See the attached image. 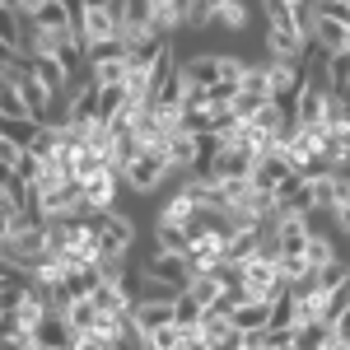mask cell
I'll return each instance as SVG.
<instances>
[{
  "label": "cell",
  "mask_w": 350,
  "mask_h": 350,
  "mask_svg": "<svg viewBox=\"0 0 350 350\" xmlns=\"http://www.w3.org/2000/svg\"><path fill=\"white\" fill-rule=\"evenodd\" d=\"M75 38L84 42L89 56L117 47V14L112 10H75Z\"/></svg>",
  "instance_id": "cell-2"
},
{
  "label": "cell",
  "mask_w": 350,
  "mask_h": 350,
  "mask_svg": "<svg viewBox=\"0 0 350 350\" xmlns=\"http://www.w3.org/2000/svg\"><path fill=\"white\" fill-rule=\"evenodd\" d=\"M28 108L24 98H19V84H14V70H5V80H0V122H24ZM33 122V117H28Z\"/></svg>",
  "instance_id": "cell-24"
},
{
  "label": "cell",
  "mask_w": 350,
  "mask_h": 350,
  "mask_svg": "<svg viewBox=\"0 0 350 350\" xmlns=\"http://www.w3.org/2000/svg\"><path fill=\"white\" fill-rule=\"evenodd\" d=\"M89 304H94L98 313H131V299L122 290V280H98V290L89 295Z\"/></svg>",
  "instance_id": "cell-21"
},
{
  "label": "cell",
  "mask_w": 350,
  "mask_h": 350,
  "mask_svg": "<svg viewBox=\"0 0 350 350\" xmlns=\"http://www.w3.org/2000/svg\"><path fill=\"white\" fill-rule=\"evenodd\" d=\"M290 117H295L299 126H308V131H323V117H327V84H313L304 75L299 84L295 103H290Z\"/></svg>",
  "instance_id": "cell-6"
},
{
  "label": "cell",
  "mask_w": 350,
  "mask_h": 350,
  "mask_svg": "<svg viewBox=\"0 0 350 350\" xmlns=\"http://www.w3.org/2000/svg\"><path fill=\"white\" fill-rule=\"evenodd\" d=\"M178 75L187 80V89H215L219 84V52H196L178 66Z\"/></svg>",
  "instance_id": "cell-12"
},
{
  "label": "cell",
  "mask_w": 350,
  "mask_h": 350,
  "mask_svg": "<svg viewBox=\"0 0 350 350\" xmlns=\"http://www.w3.org/2000/svg\"><path fill=\"white\" fill-rule=\"evenodd\" d=\"M178 350H211V346H206V341H201V336L191 332V336H183V346H178Z\"/></svg>",
  "instance_id": "cell-47"
},
{
  "label": "cell",
  "mask_w": 350,
  "mask_h": 350,
  "mask_svg": "<svg viewBox=\"0 0 350 350\" xmlns=\"http://www.w3.org/2000/svg\"><path fill=\"white\" fill-rule=\"evenodd\" d=\"M346 350H350V346H346Z\"/></svg>",
  "instance_id": "cell-53"
},
{
  "label": "cell",
  "mask_w": 350,
  "mask_h": 350,
  "mask_svg": "<svg viewBox=\"0 0 350 350\" xmlns=\"http://www.w3.org/2000/svg\"><path fill=\"white\" fill-rule=\"evenodd\" d=\"M224 0H183V28H211Z\"/></svg>",
  "instance_id": "cell-29"
},
{
  "label": "cell",
  "mask_w": 350,
  "mask_h": 350,
  "mask_svg": "<svg viewBox=\"0 0 350 350\" xmlns=\"http://www.w3.org/2000/svg\"><path fill=\"white\" fill-rule=\"evenodd\" d=\"M252 163H257V154L247 145H219V154L206 168V178H215V183H247L252 178Z\"/></svg>",
  "instance_id": "cell-7"
},
{
  "label": "cell",
  "mask_w": 350,
  "mask_h": 350,
  "mask_svg": "<svg viewBox=\"0 0 350 350\" xmlns=\"http://www.w3.org/2000/svg\"><path fill=\"white\" fill-rule=\"evenodd\" d=\"M0 135H5V140H14V145H24L28 150V140H33V135H38V122H0Z\"/></svg>",
  "instance_id": "cell-39"
},
{
  "label": "cell",
  "mask_w": 350,
  "mask_h": 350,
  "mask_svg": "<svg viewBox=\"0 0 350 350\" xmlns=\"http://www.w3.org/2000/svg\"><path fill=\"white\" fill-rule=\"evenodd\" d=\"M75 10H117V0H75Z\"/></svg>",
  "instance_id": "cell-46"
},
{
  "label": "cell",
  "mask_w": 350,
  "mask_h": 350,
  "mask_svg": "<svg viewBox=\"0 0 350 350\" xmlns=\"http://www.w3.org/2000/svg\"><path fill=\"white\" fill-rule=\"evenodd\" d=\"M243 350H271L267 332H247V336H243Z\"/></svg>",
  "instance_id": "cell-45"
},
{
  "label": "cell",
  "mask_w": 350,
  "mask_h": 350,
  "mask_svg": "<svg viewBox=\"0 0 350 350\" xmlns=\"http://www.w3.org/2000/svg\"><path fill=\"white\" fill-rule=\"evenodd\" d=\"M262 70H267V89L275 103H295L299 84H304V70H299V61H262Z\"/></svg>",
  "instance_id": "cell-9"
},
{
  "label": "cell",
  "mask_w": 350,
  "mask_h": 350,
  "mask_svg": "<svg viewBox=\"0 0 350 350\" xmlns=\"http://www.w3.org/2000/svg\"><path fill=\"white\" fill-rule=\"evenodd\" d=\"M215 24L229 28V33H243V28H247V5H243V0H224L219 14H215Z\"/></svg>",
  "instance_id": "cell-36"
},
{
  "label": "cell",
  "mask_w": 350,
  "mask_h": 350,
  "mask_svg": "<svg viewBox=\"0 0 350 350\" xmlns=\"http://www.w3.org/2000/svg\"><path fill=\"white\" fill-rule=\"evenodd\" d=\"M163 5H183V0H145V10H163Z\"/></svg>",
  "instance_id": "cell-48"
},
{
  "label": "cell",
  "mask_w": 350,
  "mask_h": 350,
  "mask_svg": "<svg viewBox=\"0 0 350 350\" xmlns=\"http://www.w3.org/2000/svg\"><path fill=\"white\" fill-rule=\"evenodd\" d=\"M28 70H33V75H38L42 84H47L56 98H61V94H66V89L75 84V75H70V70H66V66H61L56 56H33V61H28Z\"/></svg>",
  "instance_id": "cell-20"
},
{
  "label": "cell",
  "mask_w": 350,
  "mask_h": 350,
  "mask_svg": "<svg viewBox=\"0 0 350 350\" xmlns=\"http://www.w3.org/2000/svg\"><path fill=\"white\" fill-rule=\"evenodd\" d=\"M70 350H117V346H112L108 336H98V332H84V336H75Z\"/></svg>",
  "instance_id": "cell-43"
},
{
  "label": "cell",
  "mask_w": 350,
  "mask_h": 350,
  "mask_svg": "<svg viewBox=\"0 0 350 350\" xmlns=\"http://www.w3.org/2000/svg\"><path fill=\"white\" fill-rule=\"evenodd\" d=\"M168 178H173V163L163 159V150H140V154L126 163V178H122V183H126L135 196H154Z\"/></svg>",
  "instance_id": "cell-1"
},
{
  "label": "cell",
  "mask_w": 350,
  "mask_h": 350,
  "mask_svg": "<svg viewBox=\"0 0 350 350\" xmlns=\"http://www.w3.org/2000/svg\"><path fill=\"white\" fill-rule=\"evenodd\" d=\"M229 323H234V332H267L271 327V304L267 299H243V304H234L229 308Z\"/></svg>",
  "instance_id": "cell-15"
},
{
  "label": "cell",
  "mask_w": 350,
  "mask_h": 350,
  "mask_svg": "<svg viewBox=\"0 0 350 350\" xmlns=\"http://www.w3.org/2000/svg\"><path fill=\"white\" fill-rule=\"evenodd\" d=\"M267 61H304L308 56V42L299 38V33H290V28H267Z\"/></svg>",
  "instance_id": "cell-16"
},
{
  "label": "cell",
  "mask_w": 350,
  "mask_h": 350,
  "mask_svg": "<svg viewBox=\"0 0 350 350\" xmlns=\"http://www.w3.org/2000/svg\"><path fill=\"white\" fill-rule=\"evenodd\" d=\"M323 80H327V94H341V98H350V52L327 56Z\"/></svg>",
  "instance_id": "cell-25"
},
{
  "label": "cell",
  "mask_w": 350,
  "mask_h": 350,
  "mask_svg": "<svg viewBox=\"0 0 350 350\" xmlns=\"http://www.w3.org/2000/svg\"><path fill=\"white\" fill-rule=\"evenodd\" d=\"M66 323H70L75 336H84V332H94V327H98V308H94L89 299H75V304L66 308Z\"/></svg>",
  "instance_id": "cell-32"
},
{
  "label": "cell",
  "mask_w": 350,
  "mask_h": 350,
  "mask_svg": "<svg viewBox=\"0 0 350 350\" xmlns=\"http://www.w3.org/2000/svg\"><path fill=\"white\" fill-rule=\"evenodd\" d=\"M327 350H346V346H341V341H332V346H327Z\"/></svg>",
  "instance_id": "cell-51"
},
{
  "label": "cell",
  "mask_w": 350,
  "mask_h": 350,
  "mask_svg": "<svg viewBox=\"0 0 350 350\" xmlns=\"http://www.w3.org/2000/svg\"><path fill=\"white\" fill-rule=\"evenodd\" d=\"M10 70H14V84H19V98H24L28 117H33L38 126H47V122H52V103H56V94H52V89H47L42 80H38L33 70H28L24 61H10Z\"/></svg>",
  "instance_id": "cell-3"
},
{
  "label": "cell",
  "mask_w": 350,
  "mask_h": 350,
  "mask_svg": "<svg viewBox=\"0 0 350 350\" xmlns=\"http://www.w3.org/2000/svg\"><path fill=\"white\" fill-rule=\"evenodd\" d=\"M61 98H66V108H61V126L84 131L89 122H98V84H94V80H75Z\"/></svg>",
  "instance_id": "cell-4"
},
{
  "label": "cell",
  "mask_w": 350,
  "mask_h": 350,
  "mask_svg": "<svg viewBox=\"0 0 350 350\" xmlns=\"http://www.w3.org/2000/svg\"><path fill=\"white\" fill-rule=\"evenodd\" d=\"M131 323L145 332V336H154L159 327L173 323V299H135L131 304Z\"/></svg>",
  "instance_id": "cell-13"
},
{
  "label": "cell",
  "mask_w": 350,
  "mask_h": 350,
  "mask_svg": "<svg viewBox=\"0 0 350 350\" xmlns=\"http://www.w3.org/2000/svg\"><path fill=\"white\" fill-rule=\"evenodd\" d=\"M126 70H131V56L122 47H108V52L89 56V80L98 89H112V84H126Z\"/></svg>",
  "instance_id": "cell-10"
},
{
  "label": "cell",
  "mask_w": 350,
  "mask_h": 350,
  "mask_svg": "<svg viewBox=\"0 0 350 350\" xmlns=\"http://www.w3.org/2000/svg\"><path fill=\"white\" fill-rule=\"evenodd\" d=\"M290 5H295V10H304V5H318V0H290Z\"/></svg>",
  "instance_id": "cell-49"
},
{
  "label": "cell",
  "mask_w": 350,
  "mask_h": 350,
  "mask_svg": "<svg viewBox=\"0 0 350 350\" xmlns=\"http://www.w3.org/2000/svg\"><path fill=\"white\" fill-rule=\"evenodd\" d=\"M183 336H187L183 327H178V323H168V327H159L154 336H145V341H150V350H178V346H183Z\"/></svg>",
  "instance_id": "cell-38"
},
{
  "label": "cell",
  "mask_w": 350,
  "mask_h": 350,
  "mask_svg": "<svg viewBox=\"0 0 350 350\" xmlns=\"http://www.w3.org/2000/svg\"><path fill=\"white\" fill-rule=\"evenodd\" d=\"M201 318H206V308L191 299V290H183V295L173 299V323L183 327L187 336H191V332H201Z\"/></svg>",
  "instance_id": "cell-27"
},
{
  "label": "cell",
  "mask_w": 350,
  "mask_h": 350,
  "mask_svg": "<svg viewBox=\"0 0 350 350\" xmlns=\"http://www.w3.org/2000/svg\"><path fill=\"white\" fill-rule=\"evenodd\" d=\"M262 14H267V28H290V33H299V10L290 0H262Z\"/></svg>",
  "instance_id": "cell-30"
},
{
  "label": "cell",
  "mask_w": 350,
  "mask_h": 350,
  "mask_svg": "<svg viewBox=\"0 0 350 350\" xmlns=\"http://www.w3.org/2000/svg\"><path fill=\"white\" fill-rule=\"evenodd\" d=\"M14 173H19V178H24L28 187H33V183H38V178H42V159H38V154H19V163H14Z\"/></svg>",
  "instance_id": "cell-42"
},
{
  "label": "cell",
  "mask_w": 350,
  "mask_h": 350,
  "mask_svg": "<svg viewBox=\"0 0 350 350\" xmlns=\"http://www.w3.org/2000/svg\"><path fill=\"white\" fill-rule=\"evenodd\" d=\"M304 257H308V267H313V271H323V267H332V262H341V252H336V239H332V234H323V229H313V234H308V247H304Z\"/></svg>",
  "instance_id": "cell-22"
},
{
  "label": "cell",
  "mask_w": 350,
  "mask_h": 350,
  "mask_svg": "<svg viewBox=\"0 0 350 350\" xmlns=\"http://www.w3.org/2000/svg\"><path fill=\"white\" fill-rule=\"evenodd\" d=\"M126 108V89L112 84V89H98V122H112L117 112Z\"/></svg>",
  "instance_id": "cell-37"
},
{
  "label": "cell",
  "mask_w": 350,
  "mask_h": 350,
  "mask_svg": "<svg viewBox=\"0 0 350 350\" xmlns=\"http://www.w3.org/2000/svg\"><path fill=\"white\" fill-rule=\"evenodd\" d=\"M290 173H295V159H290V150H280V145H275L271 154H262V159L252 163V178H247V183H252L257 191H280V183H285Z\"/></svg>",
  "instance_id": "cell-8"
},
{
  "label": "cell",
  "mask_w": 350,
  "mask_h": 350,
  "mask_svg": "<svg viewBox=\"0 0 350 350\" xmlns=\"http://www.w3.org/2000/svg\"><path fill=\"white\" fill-rule=\"evenodd\" d=\"M187 290H191V299H196V304H201L206 313H211L219 299H224V285L215 280V271H196V280H191Z\"/></svg>",
  "instance_id": "cell-28"
},
{
  "label": "cell",
  "mask_w": 350,
  "mask_h": 350,
  "mask_svg": "<svg viewBox=\"0 0 350 350\" xmlns=\"http://www.w3.org/2000/svg\"><path fill=\"white\" fill-rule=\"evenodd\" d=\"M271 350H295V346H271Z\"/></svg>",
  "instance_id": "cell-52"
},
{
  "label": "cell",
  "mask_w": 350,
  "mask_h": 350,
  "mask_svg": "<svg viewBox=\"0 0 350 350\" xmlns=\"http://www.w3.org/2000/svg\"><path fill=\"white\" fill-rule=\"evenodd\" d=\"M336 187H341V173H313L308 178V187H304V206L299 211H308V215H332V206H336Z\"/></svg>",
  "instance_id": "cell-11"
},
{
  "label": "cell",
  "mask_w": 350,
  "mask_h": 350,
  "mask_svg": "<svg viewBox=\"0 0 350 350\" xmlns=\"http://www.w3.org/2000/svg\"><path fill=\"white\" fill-rule=\"evenodd\" d=\"M323 131H350V98H341V94H327Z\"/></svg>",
  "instance_id": "cell-34"
},
{
  "label": "cell",
  "mask_w": 350,
  "mask_h": 350,
  "mask_svg": "<svg viewBox=\"0 0 350 350\" xmlns=\"http://www.w3.org/2000/svg\"><path fill=\"white\" fill-rule=\"evenodd\" d=\"M341 280H350V267H346V262H332V267L318 271V290H323V295H332Z\"/></svg>",
  "instance_id": "cell-40"
},
{
  "label": "cell",
  "mask_w": 350,
  "mask_h": 350,
  "mask_svg": "<svg viewBox=\"0 0 350 350\" xmlns=\"http://www.w3.org/2000/svg\"><path fill=\"white\" fill-rule=\"evenodd\" d=\"M187 243H191L187 229H178V224H159V219H154V247H159V252H187Z\"/></svg>",
  "instance_id": "cell-33"
},
{
  "label": "cell",
  "mask_w": 350,
  "mask_h": 350,
  "mask_svg": "<svg viewBox=\"0 0 350 350\" xmlns=\"http://www.w3.org/2000/svg\"><path fill=\"white\" fill-rule=\"evenodd\" d=\"M285 122H290V103H275V98H267L262 108L252 112V122H247V126H252V131H262V135H275Z\"/></svg>",
  "instance_id": "cell-23"
},
{
  "label": "cell",
  "mask_w": 350,
  "mask_h": 350,
  "mask_svg": "<svg viewBox=\"0 0 350 350\" xmlns=\"http://www.w3.org/2000/svg\"><path fill=\"white\" fill-rule=\"evenodd\" d=\"M243 70H247V61H239V56L219 52V84H239Z\"/></svg>",
  "instance_id": "cell-41"
},
{
  "label": "cell",
  "mask_w": 350,
  "mask_h": 350,
  "mask_svg": "<svg viewBox=\"0 0 350 350\" xmlns=\"http://www.w3.org/2000/svg\"><path fill=\"white\" fill-rule=\"evenodd\" d=\"M332 336H336L341 346H350V308L341 313V318H336V323H332Z\"/></svg>",
  "instance_id": "cell-44"
},
{
  "label": "cell",
  "mask_w": 350,
  "mask_h": 350,
  "mask_svg": "<svg viewBox=\"0 0 350 350\" xmlns=\"http://www.w3.org/2000/svg\"><path fill=\"white\" fill-rule=\"evenodd\" d=\"M336 341L327 323H308V327H295V350H327Z\"/></svg>",
  "instance_id": "cell-31"
},
{
  "label": "cell",
  "mask_w": 350,
  "mask_h": 350,
  "mask_svg": "<svg viewBox=\"0 0 350 350\" xmlns=\"http://www.w3.org/2000/svg\"><path fill=\"white\" fill-rule=\"evenodd\" d=\"M257 247H262V229H247V234H229L224 239V262H252L257 257Z\"/></svg>",
  "instance_id": "cell-26"
},
{
  "label": "cell",
  "mask_w": 350,
  "mask_h": 350,
  "mask_svg": "<svg viewBox=\"0 0 350 350\" xmlns=\"http://www.w3.org/2000/svg\"><path fill=\"white\" fill-rule=\"evenodd\" d=\"M318 5H346V10H350V0H318Z\"/></svg>",
  "instance_id": "cell-50"
},
{
  "label": "cell",
  "mask_w": 350,
  "mask_h": 350,
  "mask_svg": "<svg viewBox=\"0 0 350 350\" xmlns=\"http://www.w3.org/2000/svg\"><path fill=\"white\" fill-rule=\"evenodd\" d=\"M313 47H323L327 56L350 52V28L341 24V19H332V14H323V10H318V24H313Z\"/></svg>",
  "instance_id": "cell-17"
},
{
  "label": "cell",
  "mask_w": 350,
  "mask_h": 350,
  "mask_svg": "<svg viewBox=\"0 0 350 350\" xmlns=\"http://www.w3.org/2000/svg\"><path fill=\"white\" fill-rule=\"evenodd\" d=\"M140 271H145L150 280H159V285H168V290H178V295H183V290H187L191 280H196V271H191L187 252H159V247L150 252V262H145Z\"/></svg>",
  "instance_id": "cell-5"
},
{
  "label": "cell",
  "mask_w": 350,
  "mask_h": 350,
  "mask_svg": "<svg viewBox=\"0 0 350 350\" xmlns=\"http://www.w3.org/2000/svg\"><path fill=\"white\" fill-rule=\"evenodd\" d=\"M196 201H191V191L187 187H178L168 201H163V211H159V224H178V229H187L191 234V224H196Z\"/></svg>",
  "instance_id": "cell-18"
},
{
  "label": "cell",
  "mask_w": 350,
  "mask_h": 350,
  "mask_svg": "<svg viewBox=\"0 0 350 350\" xmlns=\"http://www.w3.org/2000/svg\"><path fill=\"white\" fill-rule=\"evenodd\" d=\"M163 159L173 163V173H191V168H196V135L173 131L168 140H163Z\"/></svg>",
  "instance_id": "cell-19"
},
{
  "label": "cell",
  "mask_w": 350,
  "mask_h": 350,
  "mask_svg": "<svg viewBox=\"0 0 350 350\" xmlns=\"http://www.w3.org/2000/svg\"><path fill=\"white\" fill-rule=\"evenodd\" d=\"M33 341H38V350H70L75 346V332L66 323V313H47L42 323L33 327Z\"/></svg>",
  "instance_id": "cell-14"
},
{
  "label": "cell",
  "mask_w": 350,
  "mask_h": 350,
  "mask_svg": "<svg viewBox=\"0 0 350 350\" xmlns=\"http://www.w3.org/2000/svg\"><path fill=\"white\" fill-rule=\"evenodd\" d=\"M239 94L257 98V103H267V98H271V89H267V70H262V66H247V70H243V80H239Z\"/></svg>",
  "instance_id": "cell-35"
}]
</instances>
